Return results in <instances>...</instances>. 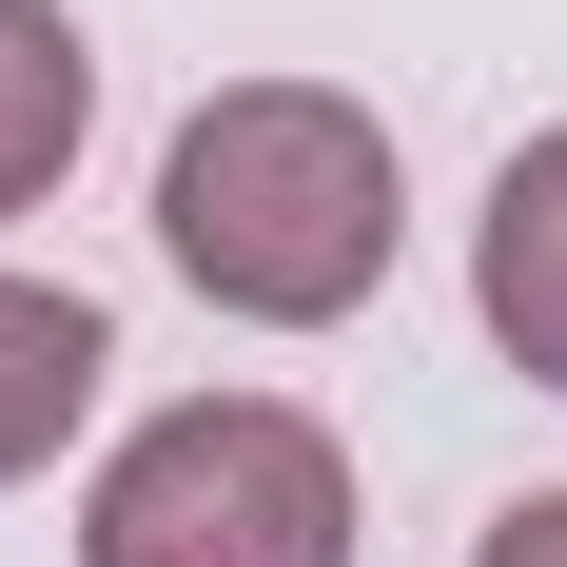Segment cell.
Wrapping results in <instances>:
<instances>
[{"instance_id": "1", "label": "cell", "mask_w": 567, "mask_h": 567, "mask_svg": "<svg viewBox=\"0 0 567 567\" xmlns=\"http://www.w3.org/2000/svg\"><path fill=\"white\" fill-rule=\"evenodd\" d=\"M392 235H411L392 117L333 99V79H235V99L176 117V157H157V255L216 293L235 333H333V313H372Z\"/></svg>"}, {"instance_id": "3", "label": "cell", "mask_w": 567, "mask_h": 567, "mask_svg": "<svg viewBox=\"0 0 567 567\" xmlns=\"http://www.w3.org/2000/svg\"><path fill=\"white\" fill-rule=\"evenodd\" d=\"M470 313L509 352L528 392H567V117L489 176V216H470Z\"/></svg>"}, {"instance_id": "6", "label": "cell", "mask_w": 567, "mask_h": 567, "mask_svg": "<svg viewBox=\"0 0 567 567\" xmlns=\"http://www.w3.org/2000/svg\"><path fill=\"white\" fill-rule=\"evenodd\" d=\"M470 567H567V489H528V509H489V548Z\"/></svg>"}, {"instance_id": "4", "label": "cell", "mask_w": 567, "mask_h": 567, "mask_svg": "<svg viewBox=\"0 0 567 567\" xmlns=\"http://www.w3.org/2000/svg\"><path fill=\"white\" fill-rule=\"evenodd\" d=\"M117 333H99V293H59V275H0V489H40L59 431L99 411Z\"/></svg>"}, {"instance_id": "2", "label": "cell", "mask_w": 567, "mask_h": 567, "mask_svg": "<svg viewBox=\"0 0 567 567\" xmlns=\"http://www.w3.org/2000/svg\"><path fill=\"white\" fill-rule=\"evenodd\" d=\"M79 567H352V451L293 392H176L157 431H117Z\"/></svg>"}, {"instance_id": "5", "label": "cell", "mask_w": 567, "mask_h": 567, "mask_svg": "<svg viewBox=\"0 0 567 567\" xmlns=\"http://www.w3.org/2000/svg\"><path fill=\"white\" fill-rule=\"evenodd\" d=\"M79 117H99V59L59 0H0V216H40L59 157H79Z\"/></svg>"}]
</instances>
